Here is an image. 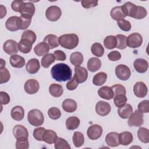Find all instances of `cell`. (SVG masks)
Masks as SVG:
<instances>
[{"mask_svg": "<svg viewBox=\"0 0 149 149\" xmlns=\"http://www.w3.org/2000/svg\"><path fill=\"white\" fill-rule=\"evenodd\" d=\"M72 72L70 68L65 63H60L55 65L51 70L52 77L59 82L71 79Z\"/></svg>", "mask_w": 149, "mask_h": 149, "instance_id": "obj_1", "label": "cell"}, {"mask_svg": "<svg viewBox=\"0 0 149 149\" xmlns=\"http://www.w3.org/2000/svg\"><path fill=\"white\" fill-rule=\"evenodd\" d=\"M58 42L62 47L68 49H72L77 46L79 37L76 34H65L59 37Z\"/></svg>", "mask_w": 149, "mask_h": 149, "instance_id": "obj_2", "label": "cell"}, {"mask_svg": "<svg viewBox=\"0 0 149 149\" xmlns=\"http://www.w3.org/2000/svg\"><path fill=\"white\" fill-rule=\"evenodd\" d=\"M27 120L30 125L34 126H38L43 124L44 116L41 111L37 109H33L28 112Z\"/></svg>", "mask_w": 149, "mask_h": 149, "instance_id": "obj_3", "label": "cell"}, {"mask_svg": "<svg viewBox=\"0 0 149 149\" xmlns=\"http://www.w3.org/2000/svg\"><path fill=\"white\" fill-rule=\"evenodd\" d=\"M62 15V10L61 8L56 5L49 6L45 11V17L51 22H55L59 20Z\"/></svg>", "mask_w": 149, "mask_h": 149, "instance_id": "obj_4", "label": "cell"}, {"mask_svg": "<svg viewBox=\"0 0 149 149\" xmlns=\"http://www.w3.org/2000/svg\"><path fill=\"white\" fill-rule=\"evenodd\" d=\"M126 43L127 45L130 48H138L143 43V37L140 34L133 33L129 35L126 38Z\"/></svg>", "mask_w": 149, "mask_h": 149, "instance_id": "obj_5", "label": "cell"}, {"mask_svg": "<svg viewBox=\"0 0 149 149\" xmlns=\"http://www.w3.org/2000/svg\"><path fill=\"white\" fill-rule=\"evenodd\" d=\"M115 74L116 77L121 80H127L131 76V71L128 66L120 64L115 68Z\"/></svg>", "mask_w": 149, "mask_h": 149, "instance_id": "obj_6", "label": "cell"}, {"mask_svg": "<svg viewBox=\"0 0 149 149\" xmlns=\"http://www.w3.org/2000/svg\"><path fill=\"white\" fill-rule=\"evenodd\" d=\"M143 114L139 110H136L129 118L127 123L130 126L140 127L143 124Z\"/></svg>", "mask_w": 149, "mask_h": 149, "instance_id": "obj_7", "label": "cell"}, {"mask_svg": "<svg viewBox=\"0 0 149 149\" xmlns=\"http://www.w3.org/2000/svg\"><path fill=\"white\" fill-rule=\"evenodd\" d=\"M102 128L99 125H93L90 126L87 131V134L91 140H97L99 139L102 134Z\"/></svg>", "mask_w": 149, "mask_h": 149, "instance_id": "obj_8", "label": "cell"}, {"mask_svg": "<svg viewBox=\"0 0 149 149\" xmlns=\"http://www.w3.org/2000/svg\"><path fill=\"white\" fill-rule=\"evenodd\" d=\"M3 49L8 55H15L18 52V44L13 40H8L3 45Z\"/></svg>", "mask_w": 149, "mask_h": 149, "instance_id": "obj_9", "label": "cell"}, {"mask_svg": "<svg viewBox=\"0 0 149 149\" xmlns=\"http://www.w3.org/2000/svg\"><path fill=\"white\" fill-rule=\"evenodd\" d=\"M111 110L110 104L104 101H98L95 105V111L100 116H104L109 113Z\"/></svg>", "mask_w": 149, "mask_h": 149, "instance_id": "obj_10", "label": "cell"}, {"mask_svg": "<svg viewBox=\"0 0 149 149\" xmlns=\"http://www.w3.org/2000/svg\"><path fill=\"white\" fill-rule=\"evenodd\" d=\"M25 91L29 94H34L38 92L40 88L39 83L35 79H29L24 86Z\"/></svg>", "mask_w": 149, "mask_h": 149, "instance_id": "obj_11", "label": "cell"}, {"mask_svg": "<svg viewBox=\"0 0 149 149\" xmlns=\"http://www.w3.org/2000/svg\"><path fill=\"white\" fill-rule=\"evenodd\" d=\"M35 13V6L31 2H24L22 5L20 13L21 16L31 18Z\"/></svg>", "mask_w": 149, "mask_h": 149, "instance_id": "obj_12", "label": "cell"}, {"mask_svg": "<svg viewBox=\"0 0 149 149\" xmlns=\"http://www.w3.org/2000/svg\"><path fill=\"white\" fill-rule=\"evenodd\" d=\"M13 134L16 139H28L29 132L26 127L21 125H16L13 129Z\"/></svg>", "mask_w": 149, "mask_h": 149, "instance_id": "obj_13", "label": "cell"}, {"mask_svg": "<svg viewBox=\"0 0 149 149\" xmlns=\"http://www.w3.org/2000/svg\"><path fill=\"white\" fill-rule=\"evenodd\" d=\"M148 89L147 86L142 81H138L133 86L134 95L139 98H143L146 96Z\"/></svg>", "mask_w": 149, "mask_h": 149, "instance_id": "obj_14", "label": "cell"}, {"mask_svg": "<svg viewBox=\"0 0 149 149\" xmlns=\"http://www.w3.org/2000/svg\"><path fill=\"white\" fill-rule=\"evenodd\" d=\"M74 76L79 83H84L87 79L88 72L85 68L80 66H76L74 68Z\"/></svg>", "mask_w": 149, "mask_h": 149, "instance_id": "obj_15", "label": "cell"}, {"mask_svg": "<svg viewBox=\"0 0 149 149\" xmlns=\"http://www.w3.org/2000/svg\"><path fill=\"white\" fill-rule=\"evenodd\" d=\"M40 68V65L39 61L36 58L30 59L26 65V69L27 72L30 74L36 73L39 70Z\"/></svg>", "mask_w": 149, "mask_h": 149, "instance_id": "obj_16", "label": "cell"}, {"mask_svg": "<svg viewBox=\"0 0 149 149\" xmlns=\"http://www.w3.org/2000/svg\"><path fill=\"white\" fill-rule=\"evenodd\" d=\"M133 66L135 70L140 73H145L148 68V62L143 58H138L134 61Z\"/></svg>", "mask_w": 149, "mask_h": 149, "instance_id": "obj_17", "label": "cell"}, {"mask_svg": "<svg viewBox=\"0 0 149 149\" xmlns=\"http://www.w3.org/2000/svg\"><path fill=\"white\" fill-rule=\"evenodd\" d=\"M119 133L117 132H110L105 137V142L110 147H117L120 144L119 142Z\"/></svg>", "mask_w": 149, "mask_h": 149, "instance_id": "obj_18", "label": "cell"}, {"mask_svg": "<svg viewBox=\"0 0 149 149\" xmlns=\"http://www.w3.org/2000/svg\"><path fill=\"white\" fill-rule=\"evenodd\" d=\"M62 107L65 112L71 113L74 112L77 109V105L74 100L68 98L62 102Z\"/></svg>", "mask_w": 149, "mask_h": 149, "instance_id": "obj_19", "label": "cell"}, {"mask_svg": "<svg viewBox=\"0 0 149 149\" xmlns=\"http://www.w3.org/2000/svg\"><path fill=\"white\" fill-rule=\"evenodd\" d=\"M133 113V108L129 104H125L122 107L118 108V113L122 119H127Z\"/></svg>", "mask_w": 149, "mask_h": 149, "instance_id": "obj_20", "label": "cell"}, {"mask_svg": "<svg viewBox=\"0 0 149 149\" xmlns=\"http://www.w3.org/2000/svg\"><path fill=\"white\" fill-rule=\"evenodd\" d=\"M10 116L15 120H22L24 116V110L23 108L19 105L14 107L10 111Z\"/></svg>", "mask_w": 149, "mask_h": 149, "instance_id": "obj_21", "label": "cell"}, {"mask_svg": "<svg viewBox=\"0 0 149 149\" xmlns=\"http://www.w3.org/2000/svg\"><path fill=\"white\" fill-rule=\"evenodd\" d=\"M98 94L101 98L107 100H110L113 98V93L111 87L106 86L99 88Z\"/></svg>", "mask_w": 149, "mask_h": 149, "instance_id": "obj_22", "label": "cell"}, {"mask_svg": "<svg viewBox=\"0 0 149 149\" xmlns=\"http://www.w3.org/2000/svg\"><path fill=\"white\" fill-rule=\"evenodd\" d=\"M110 16L114 20H120L123 19L126 15L125 14L122 6H118L113 8L110 12Z\"/></svg>", "mask_w": 149, "mask_h": 149, "instance_id": "obj_23", "label": "cell"}, {"mask_svg": "<svg viewBox=\"0 0 149 149\" xmlns=\"http://www.w3.org/2000/svg\"><path fill=\"white\" fill-rule=\"evenodd\" d=\"M49 45L46 42L43 41L38 43L35 46L34 48V51L37 56H41L47 54L49 51Z\"/></svg>", "mask_w": 149, "mask_h": 149, "instance_id": "obj_24", "label": "cell"}, {"mask_svg": "<svg viewBox=\"0 0 149 149\" xmlns=\"http://www.w3.org/2000/svg\"><path fill=\"white\" fill-rule=\"evenodd\" d=\"M10 63L13 68H22L25 65V59L20 55H12L10 57Z\"/></svg>", "mask_w": 149, "mask_h": 149, "instance_id": "obj_25", "label": "cell"}, {"mask_svg": "<svg viewBox=\"0 0 149 149\" xmlns=\"http://www.w3.org/2000/svg\"><path fill=\"white\" fill-rule=\"evenodd\" d=\"M119 142L120 144L123 146H127L130 144L133 140V134L129 132H123L119 134Z\"/></svg>", "mask_w": 149, "mask_h": 149, "instance_id": "obj_26", "label": "cell"}, {"mask_svg": "<svg viewBox=\"0 0 149 149\" xmlns=\"http://www.w3.org/2000/svg\"><path fill=\"white\" fill-rule=\"evenodd\" d=\"M122 8L126 16L134 17L137 10V6L136 5L131 2H127L122 6Z\"/></svg>", "mask_w": 149, "mask_h": 149, "instance_id": "obj_27", "label": "cell"}, {"mask_svg": "<svg viewBox=\"0 0 149 149\" xmlns=\"http://www.w3.org/2000/svg\"><path fill=\"white\" fill-rule=\"evenodd\" d=\"M87 66L89 71L91 72H95L99 70L101 67V62L97 58H91L87 62Z\"/></svg>", "mask_w": 149, "mask_h": 149, "instance_id": "obj_28", "label": "cell"}, {"mask_svg": "<svg viewBox=\"0 0 149 149\" xmlns=\"http://www.w3.org/2000/svg\"><path fill=\"white\" fill-rule=\"evenodd\" d=\"M58 139L57 134L55 132L52 130H45L43 135L42 141L44 142L51 144L55 143L56 140Z\"/></svg>", "mask_w": 149, "mask_h": 149, "instance_id": "obj_29", "label": "cell"}, {"mask_svg": "<svg viewBox=\"0 0 149 149\" xmlns=\"http://www.w3.org/2000/svg\"><path fill=\"white\" fill-rule=\"evenodd\" d=\"M58 38L59 37L56 35L49 34L45 37L43 41L49 45L50 49H54L59 45Z\"/></svg>", "mask_w": 149, "mask_h": 149, "instance_id": "obj_30", "label": "cell"}, {"mask_svg": "<svg viewBox=\"0 0 149 149\" xmlns=\"http://www.w3.org/2000/svg\"><path fill=\"white\" fill-rule=\"evenodd\" d=\"M19 17L13 16L9 17L5 23L6 28L10 31H15L19 30L17 26V20Z\"/></svg>", "mask_w": 149, "mask_h": 149, "instance_id": "obj_31", "label": "cell"}, {"mask_svg": "<svg viewBox=\"0 0 149 149\" xmlns=\"http://www.w3.org/2000/svg\"><path fill=\"white\" fill-rule=\"evenodd\" d=\"M33 44L26 39H21L18 44L19 50L23 53L27 54L30 52L32 49Z\"/></svg>", "mask_w": 149, "mask_h": 149, "instance_id": "obj_32", "label": "cell"}, {"mask_svg": "<svg viewBox=\"0 0 149 149\" xmlns=\"http://www.w3.org/2000/svg\"><path fill=\"white\" fill-rule=\"evenodd\" d=\"M49 91L52 96L54 97H59L62 95L63 90L61 84L53 83L49 86Z\"/></svg>", "mask_w": 149, "mask_h": 149, "instance_id": "obj_33", "label": "cell"}, {"mask_svg": "<svg viewBox=\"0 0 149 149\" xmlns=\"http://www.w3.org/2000/svg\"><path fill=\"white\" fill-rule=\"evenodd\" d=\"M107 79V74L103 72L95 74L93 79V83L95 86H100L104 84Z\"/></svg>", "mask_w": 149, "mask_h": 149, "instance_id": "obj_34", "label": "cell"}, {"mask_svg": "<svg viewBox=\"0 0 149 149\" xmlns=\"http://www.w3.org/2000/svg\"><path fill=\"white\" fill-rule=\"evenodd\" d=\"M80 123V119L77 117L70 116L66 120V126L69 130H74L79 127Z\"/></svg>", "mask_w": 149, "mask_h": 149, "instance_id": "obj_35", "label": "cell"}, {"mask_svg": "<svg viewBox=\"0 0 149 149\" xmlns=\"http://www.w3.org/2000/svg\"><path fill=\"white\" fill-rule=\"evenodd\" d=\"M70 62L75 66L81 65L83 62V56L80 52H73L70 56Z\"/></svg>", "mask_w": 149, "mask_h": 149, "instance_id": "obj_36", "label": "cell"}, {"mask_svg": "<svg viewBox=\"0 0 149 149\" xmlns=\"http://www.w3.org/2000/svg\"><path fill=\"white\" fill-rule=\"evenodd\" d=\"M137 136L142 143H148L149 142V130L147 128L140 127L137 130Z\"/></svg>", "mask_w": 149, "mask_h": 149, "instance_id": "obj_37", "label": "cell"}, {"mask_svg": "<svg viewBox=\"0 0 149 149\" xmlns=\"http://www.w3.org/2000/svg\"><path fill=\"white\" fill-rule=\"evenodd\" d=\"M73 143L76 147H80L83 146L84 142V135L80 132H75L72 137Z\"/></svg>", "mask_w": 149, "mask_h": 149, "instance_id": "obj_38", "label": "cell"}, {"mask_svg": "<svg viewBox=\"0 0 149 149\" xmlns=\"http://www.w3.org/2000/svg\"><path fill=\"white\" fill-rule=\"evenodd\" d=\"M116 38L114 36H108L104 40V45L108 49H112L116 47Z\"/></svg>", "mask_w": 149, "mask_h": 149, "instance_id": "obj_39", "label": "cell"}, {"mask_svg": "<svg viewBox=\"0 0 149 149\" xmlns=\"http://www.w3.org/2000/svg\"><path fill=\"white\" fill-rule=\"evenodd\" d=\"M31 22V18L24 17L20 15L17 20V26L20 30H26L29 27Z\"/></svg>", "mask_w": 149, "mask_h": 149, "instance_id": "obj_40", "label": "cell"}, {"mask_svg": "<svg viewBox=\"0 0 149 149\" xmlns=\"http://www.w3.org/2000/svg\"><path fill=\"white\" fill-rule=\"evenodd\" d=\"M91 51L94 55L97 57H101L104 54V48L100 43L95 42L91 45Z\"/></svg>", "mask_w": 149, "mask_h": 149, "instance_id": "obj_41", "label": "cell"}, {"mask_svg": "<svg viewBox=\"0 0 149 149\" xmlns=\"http://www.w3.org/2000/svg\"><path fill=\"white\" fill-rule=\"evenodd\" d=\"M55 58L53 54H47L45 55L41 59V65L44 68H48L55 62Z\"/></svg>", "mask_w": 149, "mask_h": 149, "instance_id": "obj_42", "label": "cell"}, {"mask_svg": "<svg viewBox=\"0 0 149 149\" xmlns=\"http://www.w3.org/2000/svg\"><path fill=\"white\" fill-rule=\"evenodd\" d=\"M116 38V48L120 49H123L127 47L126 37L123 34H118L115 36Z\"/></svg>", "mask_w": 149, "mask_h": 149, "instance_id": "obj_43", "label": "cell"}, {"mask_svg": "<svg viewBox=\"0 0 149 149\" xmlns=\"http://www.w3.org/2000/svg\"><path fill=\"white\" fill-rule=\"evenodd\" d=\"M127 97L125 94H119L113 97V102L116 107H121L127 102Z\"/></svg>", "mask_w": 149, "mask_h": 149, "instance_id": "obj_44", "label": "cell"}, {"mask_svg": "<svg viewBox=\"0 0 149 149\" xmlns=\"http://www.w3.org/2000/svg\"><path fill=\"white\" fill-rule=\"evenodd\" d=\"M36 38L37 36L36 33L31 30H27L24 31L21 37V39H26L30 41L33 44L36 41Z\"/></svg>", "mask_w": 149, "mask_h": 149, "instance_id": "obj_45", "label": "cell"}, {"mask_svg": "<svg viewBox=\"0 0 149 149\" xmlns=\"http://www.w3.org/2000/svg\"><path fill=\"white\" fill-rule=\"evenodd\" d=\"M55 148L56 149H70V146L66 140L61 137H58L55 142Z\"/></svg>", "mask_w": 149, "mask_h": 149, "instance_id": "obj_46", "label": "cell"}, {"mask_svg": "<svg viewBox=\"0 0 149 149\" xmlns=\"http://www.w3.org/2000/svg\"><path fill=\"white\" fill-rule=\"evenodd\" d=\"M10 78V73L7 68H0V83H7Z\"/></svg>", "mask_w": 149, "mask_h": 149, "instance_id": "obj_47", "label": "cell"}, {"mask_svg": "<svg viewBox=\"0 0 149 149\" xmlns=\"http://www.w3.org/2000/svg\"><path fill=\"white\" fill-rule=\"evenodd\" d=\"M48 116L53 120L58 119L61 116V112L56 107H51L48 111Z\"/></svg>", "mask_w": 149, "mask_h": 149, "instance_id": "obj_48", "label": "cell"}, {"mask_svg": "<svg viewBox=\"0 0 149 149\" xmlns=\"http://www.w3.org/2000/svg\"><path fill=\"white\" fill-rule=\"evenodd\" d=\"M111 88L113 93V97L119 94H126V90L125 87L119 84H116L111 87Z\"/></svg>", "mask_w": 149, "mask_h": 149, "instance_id": "obj_49", "label": "cell"}, {"mask_svg": "<svg viewBox=\"0 0 149 149\" xmlns=\"http://www.w3.org/2000/svg\"><path fill=\"white\" fill-rule=\"evenodd\" d=\"M118 25L119 27L124 31H129L131 30V23L127 20L121 19L118 21Z\"/></svg>", "mask_w": 149, "mask_h": 149, "instance_id": "obj_50", "label": "cell"}, {"mask_svg": "<svg viewBox=\"0 0 149 149\" xmlns=\"http://www.w3.org/2000/svg\"><path fill=\"white\" fill-rule=\"evenodd\" d=\"M147 14L146 9L141 6H137V10L136 14L133 18L136 19H141L144 18Z\"/></svg>", "mask_w": 149, "mask_h": 149, "instance_id": "obj_51", "label": "cell"}, {"mask_svg": "<svg viewBox=\"0 0 149 149\" xmlns=\"http://www.w3.org/2000/svg\"><path fill=\"white\" fill-rule=\"evenodd\" d=\"M45 129L42 127H39L34 129L33 131V136L34 139L38 141H42L43 135Z\"/></svg>", "mask_w": 149, "mask_h": 149, "instance_id": "obj_52", "label": "cell"}, {"mask_svg": "<svg viewBox=\"0 0 149 149\" xmlns=\"http://www.w3.org/2000/svg\"><path fill=\"white\" fill-rule=\"evenodd\" d=\"M29 147L28 139H17L16 142V148L17 149H27Z\"/></svg>", "mask_w": 149, "mask_h": 149, "instance_id": "obj_53", "label": "cell"}, {"mask_svg": "<svg viewBox=\"0 0 149 149\" xmlns=\"http://www.w3.org/2000/svg\"><path fill=\"white\" fill-rule=\"evenodd\" d=\"M138 110L142 113H148L149 112V101L143 100L140 102L137 106Z\"/></svg>", "mask_w": 149, "mask_h": 149, "instance_id": "obj_54", "label": "cell"}, {"mask_svg": "<svg viewBox=\"0 0 149 149\" xmlns=\"http://www.w3.org/2000/svg\"><path fill=\"white\" fill-rule=\"evenodd\" d=\"M98 1H91V0H83L81 1V6L86 9L95 7L98 5Z\"/></svg>", "mask_w": 149, "mask_h": 149, "instance_id": "obj_55", "label": "cell"}, {"mask_svg": "<svg viewBox=\"0 0 149 149\" xmlns=\"http://www.w3.org/2000/svg\"><path fill=\"white\" fill-rule=\"evenodd\" d=\"M24 2L22 0H15L12 2L11 8L13 10L16 12H20L22 5L24 4Z\"/></svg>", "mask_w": 149, "mask_h": 149, "instance_id": "obj_56", "label": "cell"}, {"mask_svg": "<svg viewBox=\"0 0 149 149\" xmlns=\"http://www.w3.org/2000/svg\"><path fill=\"white\" fill-rule=\"evenodd\" d=\"M78 85H79V83L76 79L75 77L73 76V78L67 83L66 88L69 90H74L77 87Z\"/></svg>", "mask_w": 149, "mask_h": 149, "instance_id": "obj_57", "label": "cell"}, {"mask_svg": "<svg viewBox=\"0 0 149 149\" xmlns=\"http://www.w3.org/2000/svg\"><path fill=\"white\" fill-rule=\"evenodd\" d=\"M121 54L118 51H113L110 52L108 55V58L111 61H116L120 59Z\"/></svg>", "mask_w": 149, "mask_h": 149, "instance_id": "obj_58", "label": "cell"}, {"mask_svg": "<svg viewBox=\"0 0 149 149\" xmlns=\"http://www.w3.org/2000/svg\"><path fill=\"white\" fill-rule=\"evenodd\" d=\"M54 55L57 61H65L66 58L65 53L61 50H56L54 52Z\"/></svg>", "mask_w": 149, "mask_h": 149, "instance_id": "obj_59", "label": "cell"}, {"mask_svg": "<svg viewBox=\"0 0 149 149\" xmlns=\"http://www.w3.org/2000/svg\"><path fill=\"white\" fill-rule=\"evenodd\" d=\"M1 105H6L10 101V97L8 94L4 91H0Z\"/></svg>", "mask_w": 149, "mask_h": 149, "instance_id": "obj_60", "label": "cell"}, {"mask_svg": "<svg viewBox=\"0 0 149 149\" xmlns=\"http://www.w3.org/2000/svg\"><path fill=\"white\" fill-rule=\"evenodd\" d=\"M6 15V8L2 5H0V18L3 19Z\"/></svg>", "mask_w": 149, "mask_h": 149, "instance_id": "obj_61", "label": "cell"}, {"mask_svg": "<svg viewBox=\"0 0 149 149\" xmlns=\"http://www.w3.org/2000/svg\"><path fill=\"white\" fill-rule=\"evenodd\" d=\"M1 66H0V68H3L5 67V64H6V62L5 61H4L2 58H1Z\"/></svg>", "mask_w": 149, "mask_h": 149, "instance_id": "obj_62", "label": "cell"}]
</instances>
